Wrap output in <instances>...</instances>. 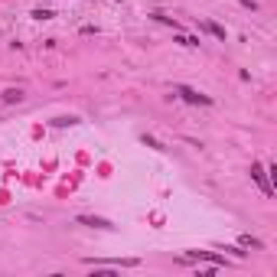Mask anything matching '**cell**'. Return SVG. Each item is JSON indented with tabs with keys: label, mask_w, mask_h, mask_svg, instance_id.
I'll use <instances>...</instances> for the list:
<instances>
[{
	"label": "cell",
	"mask_w": 277,
	"mask_h": 277,
	"mask_svg": "<svg viewBox=\"0 0 277 277\" xmlns=\"http://www.w3.org/2000/svg\"><path fill=\"white\" fill-rule=\"evenodd\" d=\"M55 127H72V124H79V117H55Z\"/></svg>",
	"instance_id": "ba28073f"
},
{
	"label": "cell",
	"mask_w": 277,
	"mask_h": 277,
	"mask_svg": "<svg viewBox=\"0 0 277 277\" xmlns=\"http://www.w3.org/2000/svg\"><path fill=\"white\" fill-rule=\"evenodd\" d=\"M199 26H202V30H205V33H212V36H216V39H219V43H225V39H228V33H225V26H219V23H216V20H202V23H199Z\"/></svg>",
	"instance_id": "5b68a950"
},
{
	"label": "cell",
	"mask_w": 277,
	"mask_h": 277,
	"mask_svg": "<svg viewBox=\"0 0 277 277\" xmlns=\"http://www.w3.org/2000/svg\"><path fill=\"white\" fill-rule=\"evenodd\" d=\"M20 101H23V92H20V88H7L4 92V105H20Z\"/></svg>",
	"instance_id": "8992f818"
},
{
	"label": "cell",
	"mask_w": 277,
	"mask_h": 277,
	"mask_svg": "<svg viewBox=\"0 0 277 277\" xmlns=\"http://www.w3.org/2000/svg\"><path fill=\"white\" fill-rule=\"evenodd\" d=\"M173 95H176V98H183L186 105H202V108H209V105H212L209 95L196 92V88H189V85H176V88H173Z\"/></svg>",
	"instance_id": "6da1fadb"
},
{
	"label": "cell",
	"mask_w": 277,
	"mask_h": 277,
	"mask_svg": "<svg viewBox=\"0 0 277 277\" xmlns=\"http://www.w3.org/2000/svg\"><path fill=\"white\" fill-rule=\"evenodd\" d=\"M241 248H254V251H261V248H264V245H261V241L258 238H251V235H241Z\"/></svg>",
	"instance_id": "52a82bcc"
},
{
	"label": "cell",
	"mask_w": 277,
	"mask_h": 277,
	"mask_svg": "<svg viewBox=\"0 0 277 277\" xmlns=\"http://www.w3.org/2000/svg\"><path fill=\"white\" fill-rule=\"evenodd\" d=\"M154 20H160V23H166V26H173V30H179V23L173 17H163V13H154Z\"/></svg>",
	"instance_id": "9c48e42d"
},
{
	"label": "cell",
	"mask_w": 277,
	"mask_h": 277,
	"mask_svg": "<svg viewBox=\"0 0 277 277\" xmlns=\"http://www.w3.org/2000/svg\"><path fill=\"white\" fill-rule=\"evenodd\" d=\"M33 17H36V20H52L55 13H52V10H43V7H39V10H33Z\"/></svg>",
	"instance_id": "8fae6325"
},
{
	"label": "cell",
	"mask_w": 277,
	"mask_h": 277,
	"mask_svg": "<svg viewBox=\"0 0 277 277\" xmlns=\"http://www.w3.org/2000/svg\"><path fill=\"white\" fill-rule=\"evenodd\" d=\"M186 261H205L212 267H228V258L225 254H216V251H186Z\"/></svg>",
	"instance_id": "7a4b0ae2"
},
{
	"label": "cell",
	"mask_w": 277,
	"mask_h": 277,
	"mask_svg": "<svg viewBox=\"0 0 277 277\" xmlns=\"http://www.w3.org/2000/svg\"><path fill=\"white\" fill-rule=\"evenodd\" d=\"M219 248H222V251H232L235 258H245V254H248V251H241V248H235V245H219Z\"/></svg>",
	"instance_id": "30bf717a"
},
{
	"label": "cell",
	"mask_w": 277,
	"mask_h": 277,
	"mask_svg": "<svg viewBox=\"0 0 277 277\" xmlns=\"http://www.w3.org/2000/svg\"><path fill=\"white\" fill-rule=\"evenodd\" d=\"M75 222H79V225H88V228H101V232H111V228H114V222L101 219V216H79Z\"/></svg>",
	"instance_id": "277c9868"
},
{
	"label": "cell",
	"mask_w": 277,
	"mask_h": 277,
	"mask_svg": "<svg viewBox=\"0 0 277 277\" xmlns=\"http://www.w3.org/2000/svg\"><path fill=\"white\" fill-rule=\"evenodd\" d=\"M251 179L261 186V192H264V196H271V192H274V183L267 179V170H264L261 163H251Z\"/></svg>",
	"instance_id": "3957f363"
}]
</instances>
